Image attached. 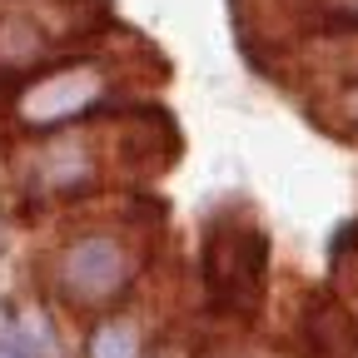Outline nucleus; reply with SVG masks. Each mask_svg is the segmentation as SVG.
Masks as SVG:
<instances>
[{
  "mask_svg": "<svg viewBox=\"0 0 358 358\" xmlns=\"http://www.w3.org/2000/svg\"><path fill=\"white\" fill-rule=\"evenodd\" d=\"M308 110L324 129L343 134V140H358V80H334L329 90H313Z\"/></svg>",
  "mask_w": 358,
  "mask_h": 358,
  "instance_id": "nucleus-9",
  "label": "nucleus"
},
{
  "mask_svg": "<svg viewBox=\"0 0 358 358\" xmlns=\"http://www.w3.org/2000/svg\"><path fill=\"white\" fill-rule=\"evenodd\" d=\"M105 20V0H0V90L80 45H95L110 30Z\"/></svg>",
  "mask_w": 358,
  "mask_h": 358,
  "instance_id": "nucleus-4",
  "label": "nucleus"
},
{
  "mask_svg": "<svg viewBox=\"0 0 358 358\" xmlns=\"http://www.w3.org/2000/svg\"><path fill=\"white\" fill-rule=\"evenodd\" d=\"M179 150H185V134L174 115L134 100L45 134H25L10 155V189L25 209H70L95 194L140 189L169 174Z\"/></svg>",
  "mask_w": 358,
  "mask_h": 358,
  "instance_id": "nucleus-1",
  "label": "nucleus"
},
{
  "mask_svg": "<svg viewBox=\"0 0 358 358\" xmlns=\"http://www.w3.org/2000/svg\"><path fill=\"white\" fill-rule=\"evenodd\" d=\"M155 219L159 214H150L134 199H115L95 219H75L55 254L45 259L50 294L75 313H105L120 299H129V289L140 284V274L155 259Z\"/></svg>",
  "mask_w": 358,
  "mask_h": 358,
  "instance_id": "nucleus-2",
  "label": "nucleus"
},
{
  "mask_svg": "<svg viewBox=\"0 0 358 358\" xmlns=\"http://www.w3.org/2000/svg\"><path fill=\"white\" fill-rule=\"evenodd\" d=\"M155 324L145 319L134 299H120L115 308L100 313L95 334H90V358H150Z\"/></svg>",
  "mask_w": 358,
  "mask_h": 358,
  "instance_id": "nucleus-8",
  "label": "nucleus"
},
{
  "mask_svg": "<svg viewBox=\"0 0 358 358\" xmlns=\"http://www.w3.org/2000/svg\"><path fill=\"white\" fill-rule=\"evenodd\" d=\"M95 45H80V50L25 75L10 95V124L25 134H45V129L90 120L100 110L134 105V100H145V90L159 85V80H145L140 55H110V50H95Z\"/></svg>",
  "mask_w": 358,
  "mask_h": 358,
  "instance_id": "nucleus-3",
  "label": "nucleus"
},
{
  "mask_svg": "<svg viewBox=\"0 0 358 358\" xmlns=\"http://www.w3.org/2000/svg\"><path fill=\"white\" fill-rule=\"evenodd\" d=\"M204 289L209 303L234 324H254L268 294V234L244 209L209 219L204 229Z\"/></svg>",
  "mask_w": 358,
  "mask_h": 358,
  "instance_id": "nucleus-5",
  "label": "nucleus"
},
{
  "mask_svg": "<svg viewBox=\"0 0 358 358\" xmlns=\"http://www.w3.org/2000/svg\"><path fill=\"white\" fill-rule=\"evenodd\" d=\"M299 358H358V319L334 294L313 289L299 308Z\"/></svg>",
  "mask_w": 358,
  "mask_h": 358,
  "instance_id": "nucleus-6",
  "label": "nucleus"
},
{
  "mask_svg": "<svg viewBox=\"0 0 358 358\" xmlns=\"http://www.w3.org/2000/svg\"><path fill=\"white\" fill-rule=\"evenodd\" d=\"M279 15L294 25L289 45H299L308 35H348V30H358V0H268L264 25H249V30H268ZM249 30H239V35H249Z\"/></svg>",
  "mask_w": 358,
  "mask_h": 358,
  "instance_id": "nucleus-7",
  "label": "nucleus"
}]
</instances>
